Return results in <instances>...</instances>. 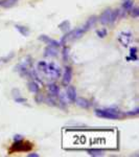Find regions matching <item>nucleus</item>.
Here are the masks:
<instances>
[{"instance_id":"nucleus-8","label":"nucleus","mask_w":139,"mask_h":157,"mask_svg":"<svg viewBox=\"0 0 139 157\" xmlns=\"http://www.w3.org/2000/svg\"><path fill=\"white\" fill-rule=\"evenodd\" d=\"M47 89H48L50 95H52V97H57V95H59V93H60V87H59V85L55 84V83H49V84L47 85Z\"/></svg>"},{"instance_id":"nucleus-2","label":"nucleus","mask_w":139,"mask_h":157,"mask_svg":"<svg viewBox=\"0 0 139 157\" xmlns=\"http://www.w3.org/2000/svg\"><path fill=\"white\" fill-rule=\"evenodd\" d=\"M43 73L47 78H52V80H57V78H59L61 76V68L55 63H47L46 64V68Z\"/></svg>"},{"instance_id":"nucleus-14","label":"nucleus","mask_w":139,"mask_h":157,"mask_svg":"<svg viewBox=\"0 0 139 157\" xmlns=\"http://www.w3.org/2000/svg\"><path fill=\"white\" fill-rule=\"evenodd\" d=\"M16 27V30H18L19 33L21 34L22 36H24V37H27L28 35H29V28L26 26H22V25H15Z\"/></svg>"},{"instance_id":"nucleus-28","label":"nucleus","mask_w":139,"mask_h":157,"mask_svg":"<svg viewBox=\"0 0 139 157\" xmlns=\"http://www.w3.org/2000/svg\"><path fill=\"white\" fill-rule=\"evenodd\" d=\"M28 157H39V154H37V153H31V154H28Z\"/></svg>"},{"instance_id":"nucleus-17","label":"nucleus","mask_w":139,"mask_h":157,"mask_svg":"<svg viewBox=\"0 0 139 157\" xmlns=\"http://www.w3.org/2000/svg\"><path fill=\"white\" fill-rule=\"evenodd\" d=\"M133 6H134L133 0H124V3H122V9H124V11H131Z\"/></svg>"},{"instance_id":"nucleus-25","label":"nucleus","mask_w":139,"mask_h":157,"mask_svg":"<svg viewBox=\"0 0 139 157\" xmlns=\"http://www.w3.org/2000/svg\"><path fill=\"white\" fill-rule=\"evenodd\" d=\"M138 113H139V109L136 108V109H134V110H132V111H130V112H127L126 114L130 115V116H135V115H138Z\"/></svg>"},{"instance_id":"nucleus-15","label":"nucleus","mask_w":139,"mask_h":157,"mask_svg":"<svg viewBox=\"0 0 139 157\" xmlns=\"http://www.w3.org/2000/svg\"><path fill=\"white\" fill-rule=\"evenodd\" d=\"M59 28L64 33H68L70 30V22L68 20H64L62 23L59 24Z\"/></svg>"},{"instance_id":"nucleus-4","label":"nucleus","mask_w":139,"mask_h":157,"mask_svg":"<svg viewBox=\"0 0 139 157\" xmlns=\"http://www.w3.org/2000/svg\"><path fill=\"white\" fill-rule=\"evenodd\" d=\"M132 34L129 33V32H126V33H121L119 36H118V41L121 43V45L128 46L130 44V42L132 41Z\"/></svg>"},{"instance_id":"nucleus-19","label":"nucleus","mask_w":139,"mask_h":157,"mask_svg":"<svg viewBox=\"0 0 139 157\" xmlns=\"http://www.w3.org/2000/svg\"><path fill=\"white\" fill-rule=\"evenodd\" d=\"M62 54H63V61L67 62V61H68V57H69V48L66 47V46H64Z\"/></svg>"},{"instance_id":"nucleus-5","label":"nucleus","mask_w":139,"mask_h":157,"mask_svg":"<svg viewBox=\"0 0 139 157\" xmlns=\"http://www.w3.org/2000/svg\"><path fill=\"white\" fill-rule=\"evenodd\" d=\"M66 97L67 100L69 103H76V100L78 95H76V89L74 86H69L67 87V91H66Z\"/></svg>"},{"instance_id":"nucleus-23","label":"nucleus","mask_w":139,"mask_h":157,"mask_svg":"<svg viewBox=\"0 0 139 157\" xmlns=\"http://www.w3.org/2000/svg\"><path fill=\"white\" fill-rule=\"evenodd\" d=\"M97 36L100 37V38H105V37L107 36V34H108V32H107L106 28H104V30H100L96 32Z\"/></svg>"},{"instance_id":"nucleus-13","label":"nucleus","mask_w":139,"mask_h":157,"mask_svg":"<svg viewBox=\"0 0 139 157\" xmlns=\"http://www.w3.org/2000/svg\"><path fill=\"white\" fill-rule=\"evenodd\" d=\"M118 18H119V9H113V11H111L109 24H113V23H115Z\"/></svg>"},{"instance_id":"nucleus-9","label":"nucleus","mask_w":139,"mask_h":157,"mask_svg":"<svg viewBox=\"0 0 139 157\" xmlns=\"http://www.w3.org/2000/svg\"><path fill=\"white\" fill-rule=\"evenodd\" d=\"M44 56L45 57H57V47L55 46H50L48 45L44 49Z\"/></svg>"},{"instance_id":"nucleus-10","label":"nucleus","mask_w":139,"mask_h":157,"mask_svg":"<svg viewBox=\"0 0 139 157\" xmlns=\"http://www.w3.org/2000/svg\"><path fill=\"white\" fill-rule=\"evenodd\" d=\"M76 105L80 106V107L83 109H88L91 105L90 102L88 100H86V99H84V97H76Z\"/></svg>"},{"instance_id":"nucleus-22","label":"nucleus","mask_w":139,"mask_h":157,"mask_svg":"<svg viewBox=\"0 0 139 157\" xmlns=\"http://www.w3.org/2000/svg\"><path fill=\"white\" fill-rule=\"evenodd\" d=\"M14 57V54L13 52H11V54H9V56H5V57H3L0 59V63H4V62H9L12 58Z\"/></svg>"},{"instance_id":"nucleus-12","label":"nucleus","mask_w":139,"mask_h":157,"mask_svg":"<svg viewBox=\"0 0 139 157\" xmlns=\"http://www.w3.org/2000/svg\"><path fill=\"white\" fill-rule=\"evenodd\" d=\"M137 52H138V48L136 46L134 47H131L130 48V56L127 58L128 61H137L138 60V57H137Z\"/></svg>"},{"instance_id":"nucleus-21","label":"nucleus","mask_w":139,"mask_h":157,"mask_svg":"<svg viewBox=\"0 0 139 157\" xmlns=\"http://www.w3.org/2000/svg\"><path fill=\"white\" fill-rule=\"evenodd\" d=\"M132 12H131V15H132V17L135 19L138 18V16H139V9L138 7H132V9H131Z\"/></svg>"},{"instance_id":"nucleus-18","label":"nucleus","mask_w":139,"mask_h":157,"mask_svg":"<svg viewBox=\"0 0 139 157\" xmlns=\"http://www.w3.org/2000/svg\"><path fill=\"white\" fill-rule=\"evenodd\" d=\"M18 0H3L0 2V5H2L3 7H12L17 3Z\"/></svg>"},{"instance_id":"nucleus-1","label":"nucleus","mask_w":139,"mask_h":157,"mask_svg":"<svg viewBox=\"0 0 139 157\" xmlns=\"http://www.w3.org/2000/svg\"><path fill=\"white\" fill-rule=\"evenodd\" d=\"M95 115L97 117L106 118V119H119L124 116L120 111H118L115 108H107V109H96Z\"/></svg>"},{"instance_id":"nucleus-6","label":"nucleus","mask_w":139,"mask_h":157,"mask_svg":"<svg viewBox=\"0 0 139 157\" xmlns=\"http://www.w3.org/2000/svg\"><path fill=\"white\" fill-rule=\"evenodd\" d=\"M39 40H41V41H43V42H45L46 44H48V45H50V46L57 47V48L61 46V43L59 42V41L51 39V38H49V37L46 36V35H41V36L39 37Z\"/></svg>"},{"instance_id":"nucleus-11","label":"nucleus","mask_w":139,"mask_h":157,"mask_svg":"<svg viewBox=\"0 0 139 157\" xmlns=\"http://www.w3.org/2000/svg\"><path fill=\"white\" fill-rule=\"evenodd\" d=\"M27 87H28V89H29L30 92H33V93H38V92H39V90H40L39 85H38V83H37L35 80L28 82Z\"/></svg>"},{"instance_id":"nucleus-3","label":"nucleus","mask_w":139,"mask_h":157,"mask_svg":"<svg viewBox=\"0 0 139 157\" xmlns=\"http://www.w3.org/2000/svg\"><path fill=\"white\" fill-rule=\"evenodd\" d=\"M72 80V68L70 66L65 67V70H64V74H63V81H62V84L66 87L70 84V82Z\"/></svg>"},{"instance_id":"nucleus-20","label":"nucleus","mask_w":139,"mask_h":157,"mask_svg":"<svg viewBox=\"0 0 139 157\" xmlns=\"http://www.w3.org/2000/svg\"><path fill=\"white\" fill-rule=\"evenodd\" d=\"M46 62H44V61H40L39 63H38V65H37V68H38V70H39L40 72H44V70H45L46 68Z\"/></svg>"},{"instance_id":"nucleus-24","label":"nucleus","mask_w":139,"mask_h":157,"mask_svg":"<svg viewBox=\"0 0 139 157\" xmlns=\"http://www.w3.org/2000/svg\"><path fill=\"white\" fill-rule=\"evenodd\" d=\"M15 102L18 104H25L27 102V100H26V99H23V97H15Z\"/></svg>"},{"instance_id":"nucleus-26","label":"nucleus","mask_w":139,"mask_h":157,"mask_svg":"<svg viewBox=\"0 0 139 157\" xmlns=\"http://www.w3.org/2000/svg\"><path fill=\"white\" fill-rule=\"evenodd\" d=\"M36 101H37V103H41V102H44V97H43V95H41V94H37Z\"/></svg>"},{"instance_id":"nucleus-16","label":"nucleus","mask_w":139,"mask_h":157,"mask_svg":"<svg viewBox=\"0 0 139 157\" xmlns=\"http://www.w3.org/2000/svg\"><path fill=\"white\" fill-rule=\"evenodd\" d=\"M87 151V153L90 156H94V157H97V156H103L104 153L102 150H100V149H90V150H86Z\"/></svg>"},{"instance_id":"nucleus-7","label":"nucleus","mask_w":139,"mask_h":157,"mask_svg":"<svg viewBox=\"0 0 139 157\" xmlns=\"http://www.w3.org/2000/svg\"><path fill=\"white\" fill-rule=\"evenodd\" d=\"M111 9H107L103 12V14L100 15V22L103 25L109 24V20H110V15H111Z\"/></svg>"},{"instance_id":"nucleus-27","label":"nucleus","mask_w":139,"mask_h":157,"mask_svg":"<svg viewBox=\"0 0 139 157\" xmlns=\"http://www.w3.org/2000/svg\"><path fill=\"white\" fill-rule=\"evenodd\" d=\"M22 137L21 135H15V137H14V142H18V140H21Z\"/></svg>"}]
</instances>
